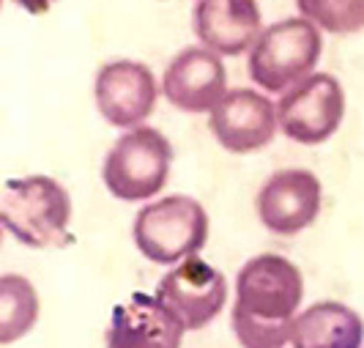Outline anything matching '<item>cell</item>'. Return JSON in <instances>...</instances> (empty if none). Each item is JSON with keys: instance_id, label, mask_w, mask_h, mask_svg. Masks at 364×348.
I'll return each instance as SVG.
<instances>
[{"instance_id": "cell-5", "label": "cell", "mask_w": 364, "mask_h": 348, "mask_svg": "<svg viewBox=\"0 0 364 348\" xmlns=\"http://www.w3.org/2000/svg\"><path fill=\"white\" fill-rule=\"evenodd\" d=\"M173 146L159 129L134 127L109 148L102 179L112 198L124 203L148 201L159 195L170 176Z\"/></svg>"}, {"instance_id": "cell-16", "label": "cell", "mask_w": 364, "mask_h": 348, "mask_svg": "<svg viewBox=\"0 0 364 348\" xmlns=\"http://www.w3.org/2000/svg\"><path fill=\"white\" fill-rule=\"evenodd\" d=\"M301 17L315 28L346 36L364 28V0H296Z\"/></svg>"}, {"instance_id": "cell-11", "label": "cell", "mask_w": 364, "mask_h": 348, "mask_svg": "<svg viewBox=\"0 0 364 348\" xmlns=\"http://www.w3.org/2000/svg\"><path fill=\"white\" fill-rule=\"evenodd\" d=\"M228 72L222 56L208 47H186L170 60L162 77V93L183 112H211L225 99Z\"/></svg>"}, {"instance_id": "cell-10", "label": "cell", "mask_w": 364, "mask_h": 348, "mask_svg": "<svg viewBox=\"0 0 364 348\" xmlns=\"http://www.w3.org/2000/svg\"><path fill=\"white\" fill-rule=\"evenodd\" d=\"M208 127L217 143L230 154H252L269 146L277 132V105L252 88H233L211 110Z\"/></svg>"}, {"instance_id": "cell-6", "label": "cell", "mask_w": 364, "mask_h": 348, "mask_svg": "<svg viewBox=\"0 0 364 348\" xmlns=\"http://www.w3.org/2000/svg\"><path fill=\"white\" fill-rule=\"evenodd\" d=\"M346 93L334 74L315 72L277 102V124L301 146H318L340 129Z\"/></svg>"}, {"instance_id": "cell-7", "label": "cell", "mask_w": 364, "mask_h": 348, "mask_svg": "<svg viewBox=\"0 0 364 348\" xmlns=\"http://www.w3.org/2000/svg\"><path fill=\"white\" fill-rule=\"evenodd\" d=\"M156 299L183 324L186 332L208 327L228 302V283L203 258L192 255L162 277Z\"/></svg>"}, {"instance_id": "cell-17", "label": "cell", "mask_w": 364, "mask_h": 348, "mask_svg": "<svg viewBox=\"0 0 364 348\" xmlns=\"http://www.w3.org/2000/svg\"><path fill=\"white\" fill-rule=\"evenodd\" d=\"M19 9H25L28 14H44V11H50V6H53L55 0H14Z\"/></svg>"}, {"instance_id": "cell-12", "label": "cell", "mask_w": 364, "mask_h": 348, "mask_svg": "<svg viewBox=\"0 0 364 348\" xmlns=\"http://www.w3.org/2000/svg\"><path fill=\"white\" fill-rule=\"evenodd\" d=\"M192 28L203 47L228 58L252 50L263 33L255 0H198Z\"/></svg>"}, {"instance_id": "cell-13", "label": "cell", "mask_w": 364, "mask_h": 348, "mask_svg": "<svg viewBox=\"0 0 364 348\" xmlns=\"http://www.w3.org/2000/svg\"><path fill=\"white\" fill-rule=\"evenodd\" d=\"M183 324L156 296L132 293L112 310L107 348H181Z\"/></svg>"}, {"instance_id": "cell-3", "label": "cell", "mask_w": 364, "mask_h": 348, "mask_svg": "<svg viewBox=\"0 0 364 348\" xmlns=\"http://www.w3.org/2000/svg\"><path fill=\"white\" fill-rule=\"evenodd\" d=\"M132 236L151 263H181L205 247L208 214L189 195H167L137 211Z\"/></svg>"}, {"instance_id": "cell-15", "label": "cell", "mask_w": 364, "mask_h": 348, "mask_svg": "<svg viewBox=\"0 0 364 348\" xmlns=\"http://www.w3.org/2000/svg\"><path fill=\"white\" fill-rule=\"evenodd\" d=\"M38 296L31 280L22 275H3L0 280V343H17L36 327Z\"/></svg>"}, {"instance_id": "cell-8", "label": "cell", "mask_w": 364, "mask_h": 348, "mask_svg": "<svg viewBox=\"0 0 364 348\" xmlns=\"http://www.w3.org/2000/svg\"><path fill=\"white\" fill-rule=\"evenodd\" d=\"M93 99L107 124L118 129H134L154 112L159 85L146 63L109 60L93 80Z\"/></svg>"}, {"instance_id": "cell-9", "label": "cell", "mask_w": 364, "mask_h": 348, "mask_svg": "<svg viewBox=\"0 0 364 348\" xmlns=\"http://www.w3.org/2000/svg\"><path fill=\"white\" fill-rule=\"evenodd\" d=\"M260 222L279 236L310 228L321 214V181L307 167H285L269 176L257 192Z\"/></svg>"}, {"instance_id": "cell-14", "label": "cell", "mask_w": 364, "mask_h": 348, "mask_svg": "<svg viewBox=\"0 0 364 348\" xmlns=\"http://www.w3.org/2000/svg\"><path fill=\"white\" fill-rule=\"evenodd\" d=\"M364 324L340 302H315L293 321V348H362Z\"/></svg>"}, {"instance_id": "cell-1", "label": "cell", "mask_w": 364, "mask_h": 348, "mask_svg": "<svg viewBox=\"0 0 364 348\" xmlns=\"http://www.w3.org/2000/svg\"><path fill=\"white\" fill-rule=\"evenodd\" d=\"M304 277L285 255L263 253L247 260L236 277L233 332L244 348H282L293 337Z\"/></svg>"}, {"instance_id": "cell-4", "label": "cell", "mask_w": 364, "mask_h": 348, "mask_svg": "<svg viewBox=\"0 0 364 348\" xmlns=\"http://www.w3.org/2000/svg\"><path fill=\"white\" fill-rule=\"evenodd\" d=\"M323 41L321 31L304 17L279 19L269 25L250 50V77L269 93H288L315 74Z\"/></svg>"}, {"instance_id": "cell-2", "label": "cell", "mask_w": 364, "mask_h": 348, "mask_svg": "<svg viewBox=\"0 0 364 348\" xmlns=\"http://www.w3.org/2000/svg\"><path fill=\"white\" fill-rule=\"evenodd\" d=\"M72 222V198L50 176L9 179L0 198V225L19 244L33 250L66 247Z\"/></svg>"}]
</instances>
